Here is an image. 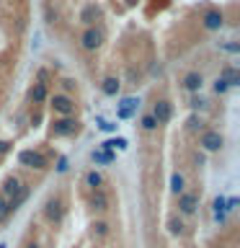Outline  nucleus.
<instances>
[{
  "mask_svg": "<svg viewBox=\"0 0 240 248\" xmlns=\"http://www.w3.org/2000/svg\"><path fill=\"white\" fill-rule=\"evenodd\" d=\"M196 145L204 153H220L225 147V135H222V132H217V129H201Z\"/></svg>",
  "mask_w": 240,
  "mask_h": 248,
  "instance_id": "obj_3",
  "label": "nucleus"
},
{
  "mask_svg": "<svg viewBox=\"0 0 240 248\" xmlns=\"http://www.w3.org/2000/svg\"><path fill=\"white\" fill-rule=\"evenodd\" d=\"M139 129H142V132H147V135H150V132H155V129H158V122L152 119V114H150V111L139 116Z\"/></svg>",
  "mask_w": 240,
  "mask_h": 248,
  "instance_id": "obj_21",
  "label": "nucleus"
},
{
  "mask_svg": "<svg viewBox=\"0 0 240 248\" xmlns=\"http://www.w3.org/2000/svg\"><path fill=\"white\" fill-rule=\"evenodd\" d=\"M199 202L201 197L196 191H183L176 197V209H178V217H191L199 212Z\"/></svg>",
  "mask_w": 240,
  "mask_h": 248,
  "instance_id": "obj_5",
  "label": "nucleus"
},
{
  "mask_svg": "<svg viewBox=\"0 0 240 248\" xmlns=\"http://www.w3.org/2000/svg\"><path fill=\"white\" fill-rule=\"evenodd\" d=\"M119 88H121V80L116 75H106L104 80H101V93L108 98H114V96H119Z\"/></svg>",
  "mask_w": 240,
  "mask_h": 248,
  "instance_id": "obj_13",
  "label": "nucleus"
},
{
  "mask_svg": "<svg viewBox=\"0 0 240 248\" xmlns=\"http://www.w3.org/2000/svg\"><path fill=\"white\" fill-rule=\"evenodd\" d=\"M36 83H42V85L49 83V70H46V67H42V70L36 73Z\"/></svg>",
  "mask_w": 240,
  "mask_h": 248,
  "instance_id": "obj_29",
  "label": "nucleus"
},
{
  "mask_svg": "<svg viewBox=\"0 0 240 248\" xmlns=\"http://www.w3.org/2000/svg\"><path fill=\"white\" fill-rule=\"evenodd\" d=\"M42 212H44V220L49 222V225H60L62 220H65V199L54 194V197H49V199L44 202Z\"/></svg>",
  "mask_w": 240,
  "mask_h": 248,
  "instance_id": "obj_4",
  "label": "nucleus"
},
{
  "mask_svg": "<svg viewBox=\"0 0 240 248\" xmlns=\"http://www.w3.org/2000/svg\"><path fill=\"white\" fill-rule=\"evenodd\" d=\"M90 158H93V163H96V166H106V163H114L116 155H114L111 150H104V147H98V150L90 153Z\"/></svg>",
  "mask_w": 240,
  "mask_h": 248,
  "instance_id": "obj_18",
  "label": "nucleus"
},
{
  "mask_svg": "<svg viewBox=\"0 0 240 248\" xmlns=\"http://www.w3.org/2000/svg\"><path fill=\"white\" fill-rule=\"evenodd\" d=\"M11 150H13L11 140H0V155H5V153H11Z\"/></svg>",
  "mask_w": 240,
  "mask_h": 248,
  "instance_id": "obj_30",
  "label": "nucleus"
},
{
  "mask_svg": "<svg viewBox=\"0 0 240 248\" xmlns=\"http://www.w3.org/2000/svg\"><path fill=\"white\" fill-rule=\"evenodd\" d=\"M201 85H204V75H201L199 70H189V73L181 78V88L186 93H191V96L201 91Z\"/></svg>",
  "mask_w": 240,
  "mask_h": 248,
  "instance_id": "obj_11",
  "label": "nucleus"
},
{
  "mask_svg": "<svg viewBox=\"0 0 240 248\" xmlns=\"http://www.w3.org/2000/svg\"><path fill=\"white\" fill-rule=\"evenodd\" d=\"M170 191H173L176 197L186 191V178H183V173H178V170H176L173 176H170Z\"/></svg>",
  "mask_w": 240,
  "mask_h": 248,
  "instance_id": "obj_19",
  "label": "nucleus"
},
{
  "mask_svg": "<svg viewBox=\"0 0 240 248\" xmlns=\"http://www.w3.org/2000/svg\"><path fill=\"white\" fill-rule=\"evenodd\" d=\"M168 232H170V235H176V238L186 235V222H183V217L170 215V217H168Z\"/></svg>",
  "mask_w": 240,
  "mask_h": 248,
  "instance_id": "obj_16",
  "label": "nucleus"
},
{
  "mask_svg": "<svg viewBox=\"0 0 240 248\" xmlns=\"http://www.w3.org/2000/svg\"><path fill=\"white\" fill-rule=\"evenodd\" d=\"M18 163H21L23 168H29V170H39V173L49 168L46 155L39 153V150H21V153H18Z\"/></svg>",
  "mask_w": 240,
  "mask_h": 248,
  "instance_id": "obj_7",
  "label": "nucleus"
},
{
  "mask_svg": "<svg viewBox=\"0 0 240 248\" xmlns=\"http://www.w3.org/2000/svg\"><path fill=\"white\" fill-rule=\"evenodd\" d=\"M0 248H8V246H5V243H0Z\"/></svg>",
  "mask_w": 240,
  "mask_h": 248,
  "instance_id": "obj_33",
  "label": "nucleus"
},
{
  "mask_svg": "<svg viewBox=\"0 0 240 248\" xmlns=\"http://www.w3.org/2000/svg\"><path fill=\"white\" fill-rule=\"evenodd\" d=\"M11 204H8V199L0 194V222H8V217H11Z\"/></svg>",
  "mask_w": 240,
  "mask_h": 248,
  "instance_id": "obj_25",
  "label": "nucleus"
},
{
  "mask_svg": "<svg viewBox=\"0 0 240 248\" xmlns=\"http://www.w3.org/2000/svg\"><path fill=\"white\" fill-rule=\"evenodd\" d=\"M212 207H214V217L220 222H225V212H227V207H225V197H217Z\"/></svg>",
  "mask_w": 240,
  "mask_h": 248,
  "instance_id": "obj_23",
  "label": "nucleus"
},
{
  "mask_svg": "<svg viewBox=\"0 0 240 248\" xmlns=\"http://www.w3.org/2000/svg\"><path fill=\"white\" fill-rule=\"evenodd\" d=\"M227 91H230V85L225 83L222 78H217V80H214V93H217V96H225Z\"/></svg>",
  "mask_w": 240,
  "mask_h": 248,
  "instance_id": "obj_28",
  "label": "nucleus"
},
{
  "mask_svg": "<svg viewBox=\"0 0 240 248\" xmlns=\"http://www.w3.org/2000/svg\"><path fill=\"white\" fill-rule=\"evenodd\" d=\"M49 106L54 116H75L77 111V104L73 96H65V93H54V96H49Z\"/></svg>",
  "mask_w": 240,
  "mask_h": 248,
  "instance_id": "obj_6",
  "label": "nucleus"
},
{
  "mask_svg": "<svg viewBox=\"0 0 240 248\" xmlns=\"http://www.w3.org/2000/svg\"><path fill=\"white\" fill-rule=\"evenodd\" d=\"M186 129H189V132H201V129H204V119H201L199 114H191L189 122H186Z\"/></svg>",
  "mask_w": 240,
  "mask_h": 248,
  "instance_id": "obj_22",
  "label": "nucleus"
},
{
  "mask_svg": "<svg viewBox=\"0 0 240 248\" xmlns=\"http://www.w3.org/2000/svg\"><path fill=\"white\" fill-rule=\"evenodd\" d=\"M80 119L77 116H54L49 124V137H73L80 132Z\"/></svg>",
  "mask_w": 240,
  "mask_h": 248,
  "instance_id": "obj_2",
  "label": "nucleus"
},
{
  "mask_svg": "<svg viewBox=\"0 0 240 248\" xmlns=\"http://www.w3.org/2000/svg\"><path fill=\"white\" fill-rule=\"evenodd\" d=\"M189 106L194 108V111H201V108H207V98H201L199 93H194L191 101H189Z\"/></svg>",
  "mask_w": 240,
  "mask_h": 248,
  "instance_id": "obj_26",
  "label": "nucleus"
},
{
  "mask_svg": "<svg viewBox=\"0 0 240 248\" xmlns=\"http://www.w3.org/2000/svg\"><path fill=\"white\" fill-rule=\"evenodd\" d=\"M150 114H152V119L158 122V127H163V124H168L170 119H173V104H170L168 98H160V101H155Z\"/></svg>",
  "mask_w": 240,
  "mask_h": 248,
  "instance_id": "obj_9",
  "label": "nucleus"
},
{
  "mask_svg": "<svg viewBox=\"0 0 240 248\" xmlns=\"http://www.w3.org/2000/svg\"><path fill=\"white\" fill-rule=\"evenodd\" d=\"M108 222L106 220H93L90 222V232H93V238H106L108 235Z\"/></svg>",
  "mask_w": 240,
  "mask_h": 248,
  "instance_id": "obj_20",
  "label": "nucleus"
},
{
  "mask_svg": "<svg viewBox=\"0 0 240 248\" xmlns=\"http://www.w3.org/2000/svg\"><path fill=\"white\" fill-rule=\"evenodd\" d=\"M106 42V31L101 26H88L80 31V36H77V46H80L83 52H98L101 46Z\"/></svg>",
  "mask_w": 240,
  "mask_h": 248,
  "instance_id": "obj_1",
  "label": "nucleus"
},
{
  "mask_svg": "<svg viewBox=\"0 0 240 248\" xmlns=\"http://www.w3.org/2000/svg\"><path fill=\"white\" fill-rule=\"evenodd\" d=\"M135 106H139V101H135V98H127V101H124V106H121V111H119V116H129Z\"/></svg>",
  "mask_w": 240,
  "mask_h": 248,
  "instance_id": "obj_27",
  "label": "nucleus"
},
{
  "mask_svg": "<svg viewBox=\"0 0 240 248\" xmlns=\"http://www.w3.org/2000/svg\"><path fill=\"white\" fill-rule=\"evenodd\" d=\"M199 21H201V29L204 31H220L225 26V13L220 11V8H207Z\"/></svg>",
  "mask_w": 240,
  "mask_h": 248,
  "instance_id": "obj_8",
  "label": "nucleus"
},
{
  "mask_svg": "<svg viewBox=\"0 0 240 248\" xmlns=\"http://www.w3.org/2000/svg\"><path fill=\"white\" fill-rule=\"evenodd\" d=\"M83 181H85V186H88L90 191H98V189H104V184H106V178H104V173L101 170H88V173L83 176Z\"/></svg>",
  "mask_w": 240,
  "mask_h": 248,
  "instance_id": "obj_15",
  "label": "nucleus"
},
{
  "mask_svg": "<svg viewBox=\"0 0 240 248\" xmlns=\"http://www.w3.org/2000/svg\"><path fill=\"white\" fill-rule=\"evenodd\" d=\"M88 207H90V212L104 215V212H108V209H111V197H108L104 189H98V191H93V194H90Z\"/></svg>",
  "mask_w": 240,
  "mask_h": 248,
  "instance_id": "obj_10",
  "label": "nucleus"
},
{
  "mask_svg": "<svg viewBox=\"0 0 240 248\" xmlns=\"http://www.w3.org/2000/svg\"><path fill=\"white\" fill-rule=\"evenodd\" d=\"M220 78L225 83L230 85V88H235V85H240V73L232 65H227V67H222V73H220Z\"/></svg>",
  "mask_w": 240,
  "mask_h": 248,
  "instance_id": "obj_17",
  "label": "nucleus"
},
{
  "mask_svg": "<svg viewBox=\"0 0 240 248\" xmlns=\"http://www.w3.org/2000/svg\"><path fill=\"white\" fill-rule=\"evenodd\" d=\"M101 16H104L101 5H96V3H85L83 11H80V23H83L85 29H88V26H98Z\"/></svg>",
  "mask_w": 240,
  "mask_h": 248,
  "instance_id": "obj_12",
  "label": "nucleus"
},
{
  "mask_svg": "<svg viewBox=\"0 0 240 248\" xmlns=\"http://www.w3.org/2000/svg\"><path fill=\"white\" fill-rule=\"evenodd\" d=\"M29 101L34 106H39V104H44V101H49V88L46 85H42V83H34L29 88Z\"/></svg>",
  "mask_w": 240,
  "mask_h": 248,
  "instance_id": "obj_14",
  "label": "nucleus"
},
{
  "mask_svg": "<svg viewBox=\"0 0 240 248\" xmlns=\"http://www.w3.org/2000/svg\"><path fill=\"white\" fill-rule=\"evenodd\" d=\"M67 170V158H60L57 160V173H65Z\"/></svg>",
  "mask_w": 240,
  "mask_h": 248,
  "instance_id": "obj_31",
  "label": "nucleus"
},
{
  "mask_svg": "<svg viewBox=\"0 0 240 248\" xmlns=\"http://www.w3.org/2000/svg\"><path fill=\"white\" fill-rule=\"evenodd\" d=\"M60 93H65V96H70V93H73V91H77V83L73 80V78H62V80H60Z\"/></svg>",
  "mask_w": 240,
  "mask_h": 248,
  "instance_id": "obj_24",
  "label": "nucleus"
},
{
  "mask_svg": "<svg viewBox=\"0 0 240 248\" xmlns=\"http://www.w3.org/2000/svg\"><path fill=\"white\" fill-rule=\"evenodd\" d=\"M23 248H42V246H39V243H36V240H29V243H26V246H23Z\"/></svg>",
  "mask_w": 240,
  "mask_h": 248,
  "instance_id": "obj_32",
  "label": "nucleus"
}]
</instances>
